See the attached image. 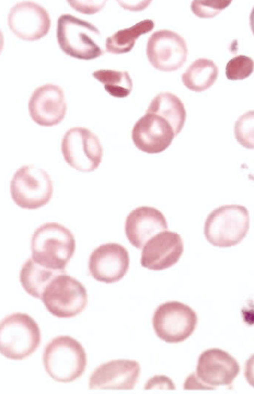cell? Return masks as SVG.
Wrapping results in <instances>:
<instances>
[{
  "mask_svg": "<svg viewBox=\"0 0 254 394\" xmlns=\"http://www.w3.org/2000/svg\"><path fill=\"white\" fill-rule=\"evenodd\" d=\"M8 25L13 33L26 41H35L48 33L51 20L45 8L31 1L15 4L10 9Z\"/></svg>",
  "mask_w": 254,
  "mask_h": 394,
  "instance_id": "cell-13",
  "label": "cell"
},
{
  "mask_svg": "<svg viewBox=\"0 0 254 394\" xmlns=\"http://www.w3.org/2000/svg\"><path fill=\"white\" fill-rule=\"evenodd\" d=\"M244 375L248 383L254 388V354L246 362Z\"/></svg>",
  "mask_w": 254,
  "mask_h": 394,
  "instance_id": "cell-28",
  "label": "cell"
},
{
  "mask_svg": "<svg viewBox=\"0 0 254 394\" xmlns=\"http://www.w3.org/2000/svg\"><path fill=\"white\" fill-rule=\"evenodd\" d=\"M75 248L73 235L68 228L57 222L41 225L31 238L32 259L54 269L65 270Z\"/></svg>",
  "mask_w": 254,
  "mask_h": 394,
  "instance_id": "cell-1",
  "label": "cell"
},
{
  "mask_svg": "<svg viewBox=\"0 0 254 394\" xmlns=\"http://www.w3.org/2000/svg\"><path fill=\"white\" fill-rule=\"evenodd\" d=\"M231 0H193L191 3L192 12L202 18H213L227 7Z\"/></svg>",
  "mask_w": 254,
  "mask_h": 394,
  "instance_id": "cell-26",
  "label": "cell"
},
{
  "mask_svg": "<svg viewBox=\"0 0 254 394\" xmlns=\"http://www.w3.org/2000/svg\"><path fill=\"white\" fill-rule=\"evenodd\" d=\"M197 323L195 311L189 306L176 301L160 305L152 318L156 335L168 343H178L186 340L193 333Z\"/></svg>",
  "mask_w": 254,
  "mask_h": 394,
  "instance_id": "cell-10",
  "label": "cell"
},
{
  "mask_svg": "<svg viewBox=\"0 0 254 394\" xmlns=\"http://www.w3.org/2000/svg\"><path fill=\"white\" fill-rule=\"evenodd\" d=\"M183 250V241L179 234L170 231L159 233L143 247L140 263L150 270L165 269L178 262Z\"/></svg>",
  "mask_w": 254,
  "mask_h": 394,
  "instance_id": "cell-16",
  "label": "cell"
},
{
  "mask_svg": "<svg viewBox=\"0 0 254 394\" xmlns=\"http://www.w3.org/2000/svg\"><path fill=\"white\" fill-rule=\"evenodd\" d=\"M73 9L80 13L92 14L99 11L105 4V0H68Z\"/></svg>",
  "mask_w": 254,
  "mask_h": 394,
  "instance_id": "cell-27",
  "label": "cell"
},
{
  "mask_svg": "<svg viewBox=\"0 0 254 394\" xmlns=\"http://www.w3.org/2000/svg\"><path fill=\"white\" fill-rule=\"evenodd\" d=\"M250 226L248 209L238 204L221 206L212 211L204 223V234L212 245L227 248L239 244Z\"/></svg>",
  "mask_w": 254,
  "mask_h": 394,
  "instance_id": "cell-4",
  "label": "cell"
},
{
  "mask_svg": "<svg viewBox=\"0 0 254 394\" xmlns=\"http://www.w3.org/2000/svg\"><path fill=\"white\" fill-rule=\"evenodd\" d=\"M66 273L65 270H58L42 265L32 259H27L22 266L19 279L21 284L31 296L41 299L44 290L57 276Z\"/></svg>",
  "mask_w": 254,
  "mask_h": 394,
  "instance_id": "cell-19",
  "label": "cell"
},
{
  "mask_svg": "<svg viewBox=\"0 0 254 394\" xmlns=\"http://www.w3.org/2000/svg\"><path fill=\"white\" fill-rule=\"evenodd\" d=\"M148 60L156 69L170 72L182 66L187 60L188 49L184 39L169 30L152 34L146 46Z\"/></svg>",
  "mask_w": 254,
  "mask_h": 394,
  "instance_id": "cell-11",
  "label": "cell"
},
{
  "mask_svg": "<svg viewBox=\"0 0 254 394\" xmlns=\"http://www.w3.org/2000/svg\"><path fill=\"white\" fill-rule=\"evenodd\" d=\"M43 361L47 373L52 378L59 382L67 383L82 375L87 358L79 342L69 336L61 335L47 344Z\"/></svg>",
  "mask_w": 254,
  "mask_h": 394,
  "instance_id": "cell-2",
  "label": "cell"
},
{
  "mask_svg": "<svg viewBox=\"0 0 254 394\" xmlns=\"http://www.w3.org/2000/svg\"><path fill=\"white\" fill-rule=\"evenodd\" d=\"M61 150L66 162L83 172L96 169L103 154L98 136L84 127H73L67 131L62 140Z\"/></svg>",
  "mask_w": 254,
  "mask_h": 394,
  "instance_id": "cell-9",
  "label": "cell"
},
{
  "mask_svg": "<svg viewBox=\"0 0 254 394\" xmlns=\"http://www.w3.org/2000/svg\"><path fill=\"white\" fill-rule=\"evenodd\" d=\"M57 37L61 50L71 57L91 60L105 53L97 43L100 38L98 28L70 14H63L59 17Z\"/></svg>",
  "mask_w": 254,
  "mask_h": 394,
  "instance_id": "cell-3",
  "label": "cell"
},
{
  "mask_svg": "<svg viewBox=\"0 0 254 394\" xmlns=\"http://www.w3.org/2000/svg\"><path fill=\"white\" fill-rule=\"evenodd\" d=\"M140 368L134 360L110 361L98 366L89 379L91 390H132L138 379Z\"/></svg>",
  "mask_w": 254,
  "mask_h": 394,
  "instance_id": "cell-17",
  "label": "cell"
},
{
  "mask_svg": "<svg viewBox=\"0 0 254 394\" xmlns=\"http://www.w3.org/2000/svg\"><path fill=\"white\" fill-rule=\"evenodd\" d=\"M32 120L43 127H52L60 123L66 112L64 93L58 85L48 83L37 87L28 102Z\"/></svg>",
  "mask_w": 254,
  "mask_h": 394,
  "instance_id": "cell-15",
  "label": "cell"
},
{
  "mask_svg": "<svg viewBox=\"0 0 254 394\" xmlns=\"http://www.w3.org/2000/svg\"><path fill=\"white\" fill-rule=\"evenodd\" d=\"M250 25L251 29L254 35V6L250 15Z\"/></svg>",
  "mask_w": 254,
  "mask_h": 394,
  "instance_id": "cell-29",
  "label": "cell"
},
{
  "mask_svg": "<svg viewBox=\"0 0 254 394\" xmlns=\"http://www.w3.org/2000/svg\"><path fill=\"white\" fill-rule=\"evenodd\" d=\"M146 111L163 117L173 126L177 135L181 131L186 119L187 113L181 99L169 92H161L150 102Z\"/></svg>",
  "mask_w": 254,
  "mask_h": 394,
  "instance_id": "cell-20",
  "label": "cell"
},
{
  "mask_svg": "<svg viewBox=\"0 0 254 394\" xmlns=\"http://www.w3.org/2000/svg\"><path fill=\"white\" fill-rule=\"evenodd\" d=\"M12 199L18 206L35 209L49 202L53 187L49 174L43 169L32 165L19 168L10 181Z\"/></svg>",
  "mask_w": 254,
  "mask_h": 394,
  "instance_id": "cell-7",
  "label": "cell"
},
{
  "mask_svg": "<svg viewBox=\"0 0 254 394\" xmlns=\"http://www.w3.org/2000/svg\"><path fill=\"white\" fill-rule=\"evenodd\" d=\"M176 136L174 129L168 120L146 111L136 122L131 131V138L135 146L148 154L164 151Z\"/></svg>",
  "mask_w": 254,
  "mask_h": 394,
  "instance_id": "cell-12",
  "label": "cell"
},
{
  "mask_svg": "<svg viewBox=\"0 0 254 394\" xmlns=\"http://www.w3.org/2000/svg\"><path fill=\"white\" fill-rule=\"evenodd\" d=\"M219 70L212 60L199 58L192 63L182 76L184 85L197 92L205 91L216 81Z\"/></svg>",
  "mask_w": 254,
  "mask_h": 394,
  "instance_id": "cell-21",
  "label": "cell"
},
{
  "mask_svg": "<svg viewBox=\"0 0 254 394\" xmlns=\"http://www.w3.org/2000/svg\"><path fill=\"white\" fill-rule=\"evenodd\" d=\"M41 341L39 328L34 320L25 313L6 316L0 326V349L5 357L21 360L32 354Z\"/></svg>",
  "mask_w": 254,
  "mask_h": 394,
  "instance_id": "cell-5",
  "label": "cell"
},
{
  "mask_svg": "<svg viewBox=\"0 0 254 394\" xmlns=\"http://www.w3.org/2000/svg\"><path fill=\"white\" fill-rule=\"evenodd\" d=\"M92 75L104 85L105 90L113 97H126L132 89V81L127 71L99 69Z\"/></svg>",
  "mask_w": 254,
  "mask_h": 394,
  "instance_id": "cell-23",
  "label": "cell"
},
{
  "mask_svg": "<svg viewBox=\"0 0 254 394\" xmlns=\"http://www.w3.org/2000/svg\"><path fill=\"white\" fill-rule=\"evenodd\" d=\"M167 228L163 214L158 209L147 206L132 210L127 216L125 225L128 240L138 249H142L152 237Z\"/></svg>",
  "mask_w": 254,
  "mask_h": 394,
  "instance_id": "cell-18",
  "label": "cell"
},
{
  "mask_svg": "<svg viewBox=\"0 0 254 394\" xmlns=\"http://www.w3.org/2000/svg\"><path fill=\"white\" fill-rule=\"evenodd\" d=\"M129 264L126 248L116 243H108L93 250L89 259L88 268L90 274L96 280L112 283L126 274Z\"/></svg>",
  "mask_w": 254,
  "mask_h": 394,
  "instance_id": "cell-14",
  "label": "cell"
},
{
  "mask_svg": "<svg viewBox=\"0 0 254 394\" xmlns=\"http://www.w3.org/2000/svg\"><path fill=\"white\" fill-rule=\"evenodd\" d=\"M240 372L237 360L226 351L210 348L199 356L196 373L187 378L184 389L213 390L231 384Z\"/></svg>",
  "mask_w": 254,
  "mask_h": 394,
  "instance_id": "cell-6",
  "label": "cell"
},
{
  "mask_svg": "<svg viewBox=\"0 0 254 394\" xmlns=\"http://www.w3.org/2000/svg\"><path fill=\"white\" fill-rule=\"evenodd\" d=\"M154 27L152 20L145 19L129 28L120 30L107 38L106 51L114 54L127 53L133 47L140 36L151 31Z\"/></svg>",
  "mask_w": 254,
  "mask_h": 394,
  "instance_id": "cell-22",
  "label": "cell"
},
{
  "mask_svg": "<svg viewBox=\"0 0 254 394\" xmlns=\"http://www.w3.org/2000/svg\"><path fill=\"white\" fill-rule=\"evenodd\" d=\"M234 132L241 145L254 149V110L247 111L239 117L235 123Z\"/></svg>",
  "mask_w": 254,
  "mask_h": 394,
  "instance_id": "cell-24",
  "label": "cell"
},
{
  "mask_svg": "<svg viewBox=\"0 0 254 394\" xmlns=\"http://www.w3.org/2000/svg\"><path fill=\"white\" fill-rule=\"evenodd\" d=\"M41 299L53 315L66 318L74 317L84 309L87 294L80 281L63 273L57 276L48 285Z\"/></svg>",
  "mask_w": 254,
  "mask_h": 394,
  "instance_id": "cell-8",
  "label": "cell"
},
{
  "mask_svg": "<svg viewBox=\"0 0 254 394\" xmlns=\"http://www.w3.org/2000/svg\"><path fill=\"white\" fill-rule=\"evenodd\" d=\"M254 70V60L249 57L241 55L233 58L227 63L225 74L229 80H243L251 75Z\"/></svg>",
  "mask_w": 254,
  "mask_h": 394,
  "instance_id": "cell-25",
  "label": "cell"
}]
</instances>
